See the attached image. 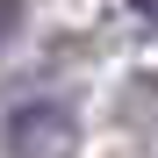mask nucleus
<instances>
[{
  "instance_id": "obj_2",
  "label": "nucleus",
  "mask_w": 158,
  "mask_h": 158,
  "mask_svg": "<svg viewBox=\"0 0 158 158\" xmlns=\"http://www.w3.org/2000/svg\"><path fill=\"white\" fill-rule=\"evenodd\" d=\"M15 29H22V0H0V50L15 43Z\"/></svg>"
},
{
  "instance_id": "obj_1",
  "label": "nucleus",
  "mask_w": 158,
  "mask_h": 158,
  "mask_svg": "<svg viewBox=\"0 0 158 158\" xmlns=\"http://www.w3.org/2000/svg\"><path fill=\"white\" fill-rule=\"evenodd\" d=\"M79 151V108L72 101H22L7 115V158H72Z\"/></svg>"
},
{
  "instance_id": "obj_3",
  "label": "nucleus",
  "mask_w": 158,
  "mask_h": 158,
  "mask_svg": "<svg viewBox=\"0 0 158 158\" xmlns=\"http://www.w3.org/2000/svg\"><path fill=\"white\" fill-rule=\"evenodd\" d=\"M129 7H137V15H144V22H158V0H129Z\"/></svg>"
}]
</instances>
